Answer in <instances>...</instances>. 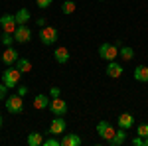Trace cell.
<instances>
[{
  "label": "cell",
  "instance_id": "obj_1",
  "mask_svg": "<svg viewBox=\"0 0 148 146\" xmlns=\"http://www.w3.org/2000/svg\"><path fill=\"white\" fill-rule=\"evenodd\" d=\"M20 79H22V71L18 67H8L2 71V83H6V87H18L20 85Z\"/></svg>",
  "mask_w": 148,
  "mask_h": 146
},
{
  "label": "cell",
  "instance_id": "obj_2",
  "mask_svg": "<svg viewBox=\"0 0 148 146\" xmlns=\"http://www.w3.org/2000/svg\"><path fill=\"white\" fill-rule=\"evenodd\" d=\"M57 36H59V32H57V28H53V26L40 28V42L44 45H53L57 42Z\"/></svg>",
  "mask_w": 148,
  "mask_h": 146
},
{
  "label": "cell",
  "instance_id": "obj_3",
  "mask_svg": "<svg viewBox=\"0 0 148 146\" xmlns=\"http://www.w3.org/2000/svg\"><path fill=\"white\" fill-rule=\"evenodd\" d=\"M99 56H101V59H105V61H114L116 57H119V45L116 44H101L99 45Z\"/></svg>",
  "mask_w": 148,
  "mask_h": 146
},
{
  "label": "cell",
  "instance_id": "obj_4",
  "mask_svg": "<svg viewBox=\"0 0 148 146\" xmlns=\"http://www.w3.org/2000/svg\"><path fill=\"white\" fill-rule=\"evenodd\" d=\"M6 111L12 112V114H20L24 111V97H20V95L6 97Z\"/></svg>",
  "mask_w": 148,
  "mask_h": 146
},
{
  "label": "cell",
  "instance_id": "obj_5",
  "mask_svg": "<svg viewBox=\"0 0 148 146\" xmlns=\"http://www.w3.org/2000/svg\"><path fill=\"white\" fill-rule=\"evenodd\" d=\"M49 111L53 112V117H65L69 111V107H67V103L63 101L61 97H56V99H51L49 101V107H47Z\"/></svg>",
  "mask_w": 148,
  "mask_h": 146
},
{
  "label": "cell",
  "instance_id": "obj_6",
  "mask_svg": "<svg viewBox=\"0 0 148 146\" xmlns=\"http://www.w3.org/2000/svg\"><path fill=\"white\" fill-rule=\"evenodd\" d=\"M97 132H99V136H101L105 142H109V140L114 136L116 130L113 128V124H111V123H107V121H99V123H97Z\"/></svg>",
  "mask_w": 148,
  "mask_h": 146
},
{
  "label": "cell",
  "instance_id": "obj_7",
  "mask_svg": "<svg viewBox=\"0 0 148 146\" xmlns=\"http://www.w3.org/2000/svg\"><path fill=\"white\" fill-rule=\"evenodd\" d=\"M32 40V30L22 24V26H18L16 28V32H14V42H18V44H28Z\"/></svg>",
  "mask_w": 148,
  "mask_h": 146
},
{
  "label": "cell",
  "instance_id": "obj_8",
  "mask_svg": "<svg viewBox=\"0 0 148 146\" xmlns=\"http://www.w3.org/2000/svg\"><path fill=\"white\" fill-rule=\"evenodd\" d=\"M0 26H2V30H4L6 34H14L16 28H18V22H16L14 14H4V16L0 18Z\"/></svg>",
  "mask_w": 148,
  "mask_h": 146
},
{
  "label": "cell",
  "instance_id": "obj_9",
  "mask_svg": "<svg viewBox=\"0 0 148 146\" xmlns=\"http://www.w3.org/2000/svg\"><path fill=\"white\" fill-rule=\"evenodd\" d=\"M67 130V123H65V119L63 117H56L53 121H51V124H49V134H53V136H57V134H63Z\"/></svg>",
  "mask_w": 148,
  "mask_h": 146
},
{
  "label": "cell",
  "instance_id": "obj_10",
  "mask_svg": "<svg viewBox=\"0 0 148 146\" xmlns=\"http://www.w3.org/2000/svg\"><path fill=\"white\" fill-rule=\"evenodd\" d=\"M116 124H119V128L130 130V128H132V124H134V117H132L130 112H123V114L116 119Z\"/></svg>",
  "mask_w": 148,
  "mask_h": 146
},
{
  "label": "cell",
  "instance_id": "obj_11",
  "mask_svg": "<svg viewBox=\"0 0 148 146\" xmlns=\"http://www.w3.org/2000/svg\"><path fill=\"white\" fill-rule=\"evenodd\" d=\"M18 51H16V47H12V45H8L6 47V51L2 53V61L6 63V65H12V63H16L18 61Z\"/></svg>",
  "mask_w": 148,
  "mask_h": 146
},
{
  "label": "cell",
  "instance_id": "obj_12",
  "mask_svg": "<svg viewBox=\"0 0 148 146\" xmlns=\"http://www.w3.org/2000/svg\"><path fill=\"white\" fill-rule=\"evenodd\" d=\"M49 101H51V97L42 93V95H36V99H34V103H32V105H34L36 111H44V109H47V107H49Z\"/></svg>",
  "mask_w": 148,
  "mask_h": 146
},
{
  "label": "cell",
  "instance_id": "obj_13",
  "mask_svg": "<svg viewBox=\"0 0 148 146\" xmlns=\"http://www.w3.org/2000/svg\"><path fill=\"white\" fill-rule=\"evenodd\" d=\"M105 71H107V75H109V77L116 79V77H121V75H123V71H125V69H123L121 63H116V61H109V65H107Z\"/></svg>",
  "mask_w": 148,
  "mask_h": 146
},
{
  "label": "cell",
  "instance_id": "obj_14",
  "mask_svg": "<svg viewBox=\"0 0 148 146\" xmlns=\"http://www.w3.org/2000/svg\"><path fill=\"white\" fill-rule=\"evenodd\" d=\"M53 59H56L59 65L67 63L69 61V49L67 47H56V49H53Z\"/></svg>",
  "mask_w": 148,
  "mask_h": 146
},
{
  "label": "cell",
  "instance_id": "obj_15",
  "mask_svg": "<svg viewBox=\"0 0 148 146\" xmlns=\"http://www.w3.org/2000/svg\"><path fill=\"white\" fill-rule=\"evenodd\" d=\"M81 136L79 134H73V132H67V134L61 138V146H81Z\"/></svg>",
  "mask_w": 148,
  "mask_h": 146
},
{
  "label": "cell",
  "instance_id": "obj_16",
  "mask_svg": "<svg viewBox=\"0 0 148 146\" xmlns=\"http://www.w3.org/2000/svg\"><path fill=\"white\" fill-rule=\"evenodd\" d=\"M125 142H126V130L125 128H119V130L114 132V136L109 140L111 146H121V144H125Z\"/></svg>",
  "mask_w": 148,
  "mask_h": 146
},
{
  "label": "cell",
  "instance_id": "obj_17",
  "mask_svg": "<svg viewBox=\"0 0 148 146\" xmlns=\"http://www.w3.org/2000/svg\"><path fill=\"white\" fill-rule=\"evenodd\" d=\"M14 18H16L18 26H22V24H28V22H30L32 14H30V10H28V8H20V10L14 14Z\"/></svg>",
  "mask_w": 148,
  "mask_h": 146
},
{
  "label": "cell",
  "instance_id": "obj_18",
  "mask_svg": "<svg viewBox=\"0 0 148 146\" xmlns=\"http://www.w3.org/2000/svg\"><path fill=\"white\" fill-rule=\"evenodd\" d=\"M134 79L140 83H148V67L146 65H138L134 69Z\"/></svg>",
  "mask_w": 148,
  "mask_h": 146
},
{
  "label": "cell",
  "instance_id": "obj_19",
  "mask_svg": "<svg viewBox=\"0 0 148 146\" xmlns=\"http://www.w3.org/2000/svg\"><path fill=\"white\" fill-rule=\"evenodd\" d=\"M119 56L123 57L125 61H132V57H134V49H132L130 45H121V47H119Z\"/></svg>",
  "mask_w": 148,
  "mask_h": 146
},
{
  "label": "cell",
  "instance_id": "obj_20",
  "mask_svg": "<svg viewBox=\"0 0 148 146\" xmlns=\"http://www.w3.org/2000/svg\"><path fill=\"white\" fill-rule=\"evenodd\" d=\"M26 142L30 146H40V144H44V136H42V132H30Z\"/></svg>",
  "mask_w": 148,
  "mask_h": 146
},
{
  "label": "cell",
  "instance_id": "obj_21",
  "mask_svg": "<svg viewBox=\"0 0 148 146\" xmlns=\"http://www.w3.org/2000/svg\"><path fill=\"white\" fill-rule=\"evenodd\" d=\"M16 67L20 69L22 73H28V71H32V61H30L28 57H18V61H16Z\"/></svg>",
  "mask_w": 148,
  "mask_h": 146
},
{
  "label": "cell",
  "instance_id": "obj_22",
  "mask_svg": "<svg viewBox=\"0 0 148 146\" xmlns=\"http://www.w3.org/2000/svg\"><path fill=\"white\" fill-rule=\"evenodd\" d=\"M75 8H77V4H75L73 0H65V2L61 4V12H63L65 16H69V14H73V12H75Z\"/></svg>",
  "mask_w": 148,
  "mask_h": 146
},
{
  "label": "cell",
  "instance_id": "obj_23",
  "mask_svg": "<svg viewBox=\"0 0 148 146\" xmlns=\"http://www.w3.org/2000/svg\"><path fill=\"white\" fill-rule=\"evenodd\" d=\"M136 134L142 136V138H146V136H148V123L138 124V126H136Z\"/></svg>",
  "mask_w": 148,
  "mask_h": 146
},
{
  "label": "cell",
  "instance_id": "obj_24",
  "mask_svg": "<svg viewBox=\"0 0 148 146\" xmlns=\"http://www.w3.org/2000/svg\"><path fill=\"white\" fill-rule=\"evenodd\" d=\"M44 146H61V140H57L56 136L51 134V138H46L44 140Z\"/></svg>",
  "mask_w": 148,
  "mask_h": 146
},
{
  "label": "cell",
  "instance_id": "obj_25",
  "mask_svg": "<svg viewBox=\"0 0 148 146\" xmlns=\"http://www.w3.org/2000/svg\"><path fill=\"white\" fill-rule=\"evenodd\" d=\"M12 42H14V34H6V32H4V34H2V44L8 47V45H12Z\"/></svg>",
  "mask_w": 148,
  "mask_h": 146
},
{
  "label": "cell",
  "instance_id": "obj_26",
  "mask_svg": "<svg viewBox=\"0 0 148 146\" xmlns=\"http://www.w3.org/2000/svg\"><path fill=\"white\" fill-rule=\"evenodd\" d=\"M51 2H53V0H36L38 8H42V10H46V8H49V6H51Z\"/></svg>",
  "mask_w": 148,
  "mask_h": 146
},
{
  "label": "cell",
  "instance_id": "obj_27",
  "mask_svg": "<svg viewBox=\"0 0 148 146\" xmlns=\"http://www.w3.org/2000/svg\"><path fill=\"white\" fill-rule=\"evenodd\" d=\"M6 91H8L6 83H0V99H2V101H6Z\"/></svg>",
  "mask_w": 148,
  "mask_h": 146
},
{
  "label": "cell",
  "instance_id": "obj_28",
  "mask_svg": "<svg viewBox=\"0 0 148 146\" xmlns=\"http://www.w3.org/2000/svg\"><path fill=\"white\" fill-rule=\"evenodd\" d=\"M59 95H61L59 87H51V89H49V97H51V99H56V97H59Z\"/></svg>",
  "mask_w": 148,
  "mask_h": 146
},
{
  "label": "cell",
  "instance_id": "obj_29",
  "mask_svg": "<svg viewBox=\"0 0 148 146\" xmlns=\"http://www.w3.org/2000/svg\"><path fill=\"white\" fill-rule=\"evenodd\" d=\"M132 144H134V146H144V138H142V136H136V138H132Z\"/></svg>",
  "mask_w": 148,
  "mask_h": 146
},
{
  "label": "cell",
  "instance_id": "obj_30",
  "mask_svg": "<svg viewBox=\"0 0 148 146\" xmlns=\"http://www.w3.org/2000/svg\"><path fill=\"white\" fill-rule=\"evenodd\" d=\"M18 95H20V97H26V95H28V87H24V85H18Z\"/></svg>",
  "mask_w": 148,
  "mask_h": 146
},
{
  "label": "cell",
  "instance_id": "obj_31",
  "mask_svg": "<svg viewBox=\"0 0 148 146\" xmlns=\"http://www.w3.org/2000/svg\"><path fill=\"white\" fill-rule=\"evenodd\" d=\"M47 20H46V18H38V22H36V24H38V26H40V28H44V26H47Z\"/></svg>",
  "mask_w": 148,
  "mask_h": 146
},
{
  "label": "cell",
  "instance_id": "obj_32",
  "mask_svg": "<svg viewBox=\"0 0 148 146\" xmlns=\"http://www.w3.org/2000/svg\"><path fill=\"white\" fill-rule=\"evenodd\" d=\"M2 123H4V119H2V114H0V128H2Z\"/></svg>",
  "mask_w": 148,
  "mask_h": 146
},
{
  "label": "cell",
  "instance_id": "obj_33",
  "mask_svg": "<svg viewBox=\"0 0 148 146\" xmlns=\"http://www.w3.org/2000/svg\"><path fill=\"white\" fill-rule=\"evenodd\" d=\"M144 146H148V136H146V138H144Z\"/></svg>",
  "mask_w": 148,
  "mask_h": 146
},
{
  "label": "cell",
  "instance_id": "obj_34",
  "mask_svg": "<svg viewBox=\"0 0 148 146\" xmlns=\"http://www.w3.org/2000/svg\"><path fill=\"white\" fill-rule=\"evenodd\" d=\"M0 63H2V56H0Z\"/></svg>",
  "mask_w": 148,
  "mask_h": 146
},
{
  "label": "cell",
  "instance_id": "obj_35",
  "mask_svg": "<svg viewBox=\"0 0 148 146\" xmlns=\"http://www.w3.org/2000/svg\"><path fill=\"white\" fill-rule=\"evenodd\" d=\"M99 2H103V0H99Z\"/></svg>",
  "mask_w": 148,
  "mask_h": 146
},
{
  "label": "cell",
  "instance_id": "obj_36",
  "mask_svg": "<svg viewBox=\"0 0 148 146\" xmlns=\"http://www.w3.org/2000/svg\"><path fill=\"white\" fill-rule=\"evenodd\" d=\"M0 101H2V99H0Z\"/></svg>",
  "mask_w": 148,
  "mask_h": 146
}]
</instances>
